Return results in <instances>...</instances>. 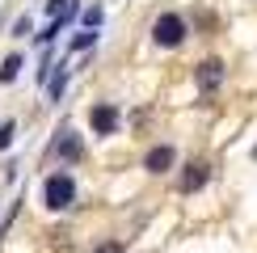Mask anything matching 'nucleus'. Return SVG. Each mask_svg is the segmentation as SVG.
I'll use <instances>...</instances> for the list:
<instances>
[{
    "instance_id": "9d476101",
    "label": "nucleus",
    "mask_w": 257,
    "mask_h": 253,
    "mask_svg": "<svg viewBox=\"0 0 257 253\" xmlns=\"http://www.w3.org/2000/svg\"><path fill=\"white\" fill-rule=\"evenodd\" d=\"M63 84H68V72H55V76H51V97H59V93H63Z\"/></svg>"
},
{
    "instance_id": "f8f14e48",
    "label": "nucleus",
    "mask_w": 257,
    "mask_h": 253,
    "mask_svg": "<svg viewBox=\"0 0 257 253\" xmlns=\"http://www.w3.org/2000/svg\"><path fill=\"white\" fill-rule=\"evenodd\" d=\"M84 26H89V30H97V26H101V9H97V5L84 9Z\"/></svg>"
},
{
    "instance_id": "1a4fd4ad",
    "label": "nucleus",
    "mask_w": 257,
    "mask_h": 253,
    "mask_svg": "<svg viewBox=\"0 0 257 253\" xmlns=\"http://www.w3.org/2000/svg\"><path fill=\"white\" fill-rule=\"evenodd\" d=\"M13 135H17V126H13V122H0V152L13 144Z\"/></svg>"
},
{
    "instance_id": "0eeeda50",
    "label": "nucleus",
    "mask_w": 257,
    "mask_h": 253,
    "mask_svg": "<svg viewBox=\"0 0 257 253\" xmlns=\"http://www.w3.org/2000/svg\"><path fill=\"white\" fill-rule=\"evenodd\" d=\"M55 156H63V161H80V156H84V148H80V135L63 131V135H59V144H55Z\"/></svg>"
},
{
    "instance_id": "ddd939ff",
    "label": "nucleus",
    "mask_w": 257,
    "mask_h": 253,
    "mask_svg": "<svg viewBox=\"0 0 257 253\" xmlns=\"http://www.w3.org/2000/svg\"><path fill=\"white\" fill-rule=\"evenodd\" d=\"M97 253H122L118 240H105V245H97Z\"/></svg>"
},
{
    "instance_id": "9b49d317",
    "label": "nucleus",
    "mask_w": 257,
    "mask_h": 253,
    "mask_svg": "<svg viewBox=\"0 0 257 253\" xmlns=\"http://www.w3.org/2000/svg\"><path fill=\"white\" fill-rule=\"evenodd\" d=\"M93 38H97L93 30H84V34H76V38H72V51H84V47H93Z\"/></svg>"
},
{
    "instance_id": "39448f33",
    "label": "nucleus",
    "mask_w": 257,
    "mask_h": 253,
    "mask_svg": "<svg viewBox=\"0 0 257 253\" xmlns=\"http://www.w3.org/2000/svg\"><path fill=\"white\" fill-rule=\"evenodd\" d=\"M219 80H223V63H219V59L198 63V89H202V93H215Z\"/></svg>"
},
{
    "instance_id": "6e6552de",
    "label": "nucleus",
    "mask_w": 257,
    "mask_h": 253,
    "mask_svg": "<svg viewBox=\"0 0 257 253\" xmlns=\"http://www.w3.org/2000/svg\"><path fill=\"white\" fill-rule=\"evenodd\" d=\"M17 72H21V55H9L0 63V80H17Z\"/></svg>"
},
{
    "instance_id": "f257e3e1",
    "label": "nucleus",
    "mask_w": 257,
    "mask_h": 253,
    "mask_svg": "<svg viewBox=\"0 0 257 253\" xmlns=\"http://www.w3.org/2000/svg\"><path fill=\"white\" fill-rule=\"evenodd\" d=\"M42 203H47V211H63L76 203V182H72L68 173H51L47 182H42Z\"/></svg>"
},
{
    "instance_id": "7ed1b4c3",
    "label": "nucleus",
    "mask_w": 257,
    "mask_h": 253,
    "mask_svg": "<svg viewBox=\"0 0 257 253\" xmlns=\"http://www.w3.org/2000/svg\"><path fill=\"white\" fill-rule=\"evenodd\" d=\"M89 122H93V131H97V135H114V131H118V110H114V105H93V110H89Z\"/></svg>"
},
{
    "instance_id": "4468645a",
    "label": "nucleus",
    "mask_w": 257,
    "mask_h": 253,
    "mask_svg": "<svg viewBox=\"0 0 257 253\" xmlns=\"http://www.w3.org/2000/svg\"><path fill=\"white\" fill-rule=\"evenodd\" d=\"M253 161H257V148H253Z\"/></svg>"
},
{
    "instance_id": "f03ea898",
    "label": "nucleus",
    "mask_w": 257,
    "mask_h": 253,
    "mask_svg": "<svg viewBox=\"0 0 257 253\" xmlns=\"http://www.w3.org/2000/svg\"><path fill=\"white\" fill-rule=\"evenodd\" d=\"M152 38H156V47H181L186 42V21L177 13H160L152 26Z\"/></svg>"
},
{
    "instance_id": "423d86ee",
    "label": "nucleus",
    "mask_w": 257,
    "mask_h": 253,
    "mask_svg": "<svg viewBox=\"0 0 257 253\" xmlns=\"http://www.w3.org/2000/svg\"><path fill=\"white\" fill-rule=\"evenodd\" d=\"M207 165L202 161H194V165H186V173H181V194H194V190H202L207 186Z\"/></svg>"
},
{
    "instance_id": "20e7f679",
    "label": "nucleus",
    "mask_w": 257,
    "mask_h": 253,
    "mask_svg": "<svg viewBox=\"0 0 257 253\" xmlns=\"http://www.w3.org/2000/svg\"><path fill=\"white\" fill-rule=\"evenodd\" d=\"M173 161H177V152H173L169 144H160V148H152V152L144 156V169H148V173H169Z\"/></svg>"
}]
</instances>
